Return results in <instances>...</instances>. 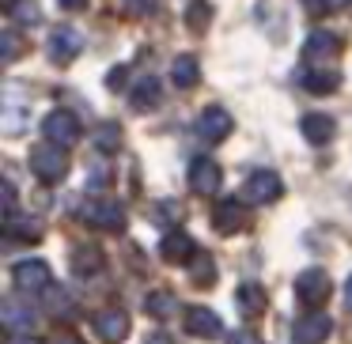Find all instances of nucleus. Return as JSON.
Returning <instances> with one entry per match:
<instances>
[{
	"label": "nucleus",
	"mask_w": 352,
	"mask_h": 344,
	"mask_svg": "<svg viewBox=\"0 0 352 344\" xmlns=\"http://www.w3.org/2000/svg\"><path fill=\"white\" fill-rule=\"evenodd\" d=\"M186 333L201 336V341H216V336H223V321H220V314L208 310V306H190V310H186Z\"/></svg>",
	"instance_id": "10"
},
{
	"label": "nucleus",
	"mask_w": 352,
	"mask_h": 344,
	"mask_svg": "<svg viewBox=\"0 0 352 344\" xmlns=\"http://www.w3.org/2000/svg\"><path fill=\"white\" fill-rule=\"evenodd\" d=\"M46 299H50V303H46L50 314H65V318L72 314V299H69V291H65V288H50Z\"/></svg>",
	"instance_id": "29"
},
{
	"label": "nucleus",
	"mask_w": 352,
	"mask_h": 344,
	"mask_svg": "<svg viewBox=\"0 0 352 344\" xmlns=\"http://www.w3.org/2000/svg\"><path fill=\"white\" fill-rule=\"evenodd\" d=\"M170 80H175V87H182V91H190V87L201 84V65L193 54H182L170 61Z\"/></svg>",
	"instance_id": "21"
},
{
	"label": "nucleus",
	"mask_w": 352,
	"mask_h": 344,
	"mask_svg": "<svg viewBox=\"0 0 352 344\" xmlns=\"http://www.w3.org/2000/svg\"><path fill=\"white\" fill-rule=\"evenodd\" d=\"M299 84H303L311 95H329V91L341 87V72H333V69H303L299 72Z\"/></svg>",
	"instance_id": "18"
},
{
	"label": "nucleus",
	"mask_w": 352,
	"mask_h": 344,
	"mask_svg": "<svg viewBox=\"0 0 352 344\" xmlns=\"http://www.w3.org/2000/svg\"><path fill=\"white\" fill-rule=\"evenodd\" d=\"M265 288L261 284H254V280H246V284H239V314L243 318H261L265 314Z\"/></svg>",
	"instance_id": "19"
},
{
	"label": "nucleus",
	"mask_w": 352,
	"mask_h": 344,
	"mask_svg": "<svg viewBox=\"0 0 352 344\" xmlns=\"http://www.w3.org/2000/svg\"><path fill=\"white\" fill-rule=\"evenodd\" d=\"M19 49H23V46H19V34H16V31H4V34H0V61H4V65L16 61Z\"/></svg>",
	"instance_id": "30"
},
{
	"label": "nucleus",
	"mask_w": 352,
	"mask_h": 344,
	"mask_svg": "<svg viewBox=\"0 0 352 344\" xmlns=\"http://www.w3.org/2000/svg\"><path fill=\"white\" fill-rule=\"evenodd\" d=\"M160 95H163V91H160V80H155V76H144L137 87H133L129 102H133V110H137V114H148V110L160 106Z\"/></svg>",
	"instance_id": "23"
},
{
	"label": "nucleus",
	"mask_w": 352,
	"mask_h": 344,
	"mask_svg": "<svg viewBox=\"0 0 352 344\" xmlns=\"http://www.w3.org/2000/svg\"><path fill=\"white\" fill-rule=\"evenodd\" d=\"M84 223L99 231H122L125 227V212L118 200H87L84 205Z\"/></svg>",
	"instance_id": "9"
},
{
	"label": "nucleus",
	"mask_w": 352,
	"mask_h": 344,
	"mask_svg": "<svg viewBox=\"0 0 352 344\" xmlns=\"http://www.w3.org/2000/svg\"><path fill=\"white\" fill-rule=\"evenodd\" d=\"M160 253H163V261H170V265H182V261L197 257V246H193V238L186 235V231H167L163 242H160Z\"/></svg>",
	"instance_id": "14"
},
{
	"label": "nucleus",
	"mask_w": 352,
	"mask_h": 344,
	"mask_svg": "<svg viewBox=\"0 0 352 344\" xmlns=\"http://www.w3.org/2000/svg\"><path fill=\"white\" fill-rule=\"evenodd\" d=\"M0 321H4V329L12 336H27L34 329V310L31 303H4L0 306Z\"/></svg>",
	"instance_id": "15"
},
{
	"label": "nucleus",
	"mask_w": 352,
	"mask_h": 344,
	"mask_svg": "<svg viewBox=\"0 0 352 344\" xmlns=\"http://www.w3.org/2000/svg\"><path fill=\"white\" fill-rule=\"evenodd\" d=\"M329 291H333V280H329L326 268H303L296 280V295L303 306H311V310H318L322 303L329 299Z\"/></svg>",
	"instance_id": "2"
},
{
	"label": "nucleus",
	"mask_w": 352,
	"mask_h": 344,
	"mask_svg": "<svg viewBox=\"0 0 352 344\" xmlns=\"http://www.w3.org/2000/svg\"><path fill=\"white\" fill-rule=\"evenodd\" d=\"M110 185V170H107V163H99L95 170H87V190H107Z\"/></svg>",
	"instance_id": "33"
},
{
	"label": "nucleus",
	"mask_w": 352,
	"mask_h": 344,
	"mask_svg": "<svg viewBox=\"0 0 352 344\" xmlns=\"http://www.w3.org/2000/svg\"><path fill=\"white\" fill-rule=\"evenodd\" d=\"M80 49H84V34H80L76 27H57V31L50 34L46 54H50V61H54V65H69V61H76V57H80Z\"/></svg>",
	"instance_id": "6"
},
{
	"label": "nucleus",
	"mask_w": 352,
	"mask_h": 344,
	"mask_svg": "<svg viewBox=\"0 0 352 344\" xmlns=\"http://www.w3.org/2000/svg\"><path fill=\"white\" fill-rule=\"evenodd\" d=\"M337 54H341V42L329 31H314L311 38L303 42V65L307 69H326V61H333Z\"/></svg>",
	"instance_id": "7"
},
{
	"label": "nucleus",
	"mask_w": 352,
	"mask_h": 344,
	"mask_svg": "<svg viewBox=\"0 0 352 344\" xmlns=\"http://www.w3.org/2000/svg\"><path fill=\"white\" fill-rule=\"evenodd\" d=\"M243 223H246L243 200H223V205L212 208V227L220 235H235V231H243Z\"/></svg>",
	"instance_id": "16"
},
{
	"label": "nucleus",
	"mask_w": 352,
	"mask_h": 344,
	"mask_svg": "<svg viewBox=\"0 0 352 344\" xmlns=\"http://www.w3.org/2000/svg\"><path fill=\"white\" fill-rule=\"evenodd\" d=\"M91 144L99 148L102 155L118 152V148H122V125H114V122H102L99 129L91 133Z\"/></svg>",
	"instance_id": "24"
},
{
	"label": "nucleus",
	"mask_w": 352,
	"mask_h": 344,
	"mask_svg": "<svg viewBox=\"0 0 352 344\" xmlns=\"http://www.w3.org/2000/svg\"><path fill=\"white\" fill-rule=\"evenodd\" d=\"M122 80H125V69H114V72H110V76H107V84H110V87H118V84H122Z\"/></svg>",
	"instance_id": "39"
},
{
	"label": "nucleus",
	"mask_w": 352,
	"mask_h": 344,
	"mask_svg": "<svg viewBox=\"0 0 352 344\" xmlns=\"http://www.w3.org/2000/svg\"><path fill=\"white\" fill-rule=\"evenodd\" d=\"M299 133H303L311 144H329V140H333V133H337V122L329 114H303Z\"/></svg>",
	"instance_id": "17"
},
{
	"label": "nucleus",
	"mask_w": 352,
	"mask_h": 344,
	"mask_svg": "<svg viewBox=\"0 0 352 344\" xmlns=\"http://www.w3.org/2000/svg\"><path fill=\"white\" fill-rule=\"evenodd\" d=\"M38 235H42L38 220H27V216H19V212L4 216V238H12V242H34Z\"/></svg>",
	"instance_id": "22"
},
{
	"label": "nucleus",
	"mask_w": 352,
	"mask_h": 344,
	"mask_svg": "<svg viewBox=\"0 0 352 344\" xmlns=\"http://www.w3.org/2000/svg\"><path fill=\"white\" fill-rule=\"evenodd\" d=\"M344 306L352 310V276H349V284H344Z\"/></svg>",
	"instance_id": "42"
},
{
	"label": "nucleus",
	"mask_w": 352,
	"mask_h": 344,
	"mask_svg": "<svg viewBox=\"0 0 352 344\" xmlns=\"http://www.w3.org/2000/svg\"><path fill=\"white\" fill-rule=\"evenodd\" d=\"M299 4H303V12H307V16H314V19L326 16V12L333 8V0H299Z\"/></svg>",
	"instance_id": "34"
},
{
	"label": "nucleus",
	"mask_w": 352,
	"mask_h": 344,
	"mask_svg": "<svg viewBox=\"0 0 352 344\" xmlns=\"http://www.w3.org/2000/svg\"><path fill=\"white\" fill-rule=\"evenodd\" d=\"M228 344H261V341H258L254 333H231V336H228Z\"/></svg>",
	"instance_id": "36"
},
{
	"label": "nucleus",
	"mask_w": 352,
	"mask_h": 344,
	"mask_svg": "<svg viewBox=\"0 0 352 344\" xmlns=\"http://www.w3.org/2000/svg\"><path fill=\"white\" fill-rule=\"evenodd\" d=\"M193 284H197V288L216 284V261H212V253H197V257H193Z\"/></svg>",
	"instance_id": "27"
},
{
	"label": "nucleus",
	"mask_w": 352,
	"mask_h": 344,
	"mask_svg": "<svg viewBox=\"0 0 352 344\" xmlns=\"http://www.w3.org/2000/svg\"><path fill=\"white\" fill-rule=\"evenodd\" d=\"M280 178L273 174V170H254L250 178H246L243 185V200L246 205H273L276 197H280Z\"/></svg>",
	"instance_id": "5"
},
{
	"label": "nucleus",
	"mask_w": 352,
	"mask_h": 344,
	"mask_svg": "<svg viewBox=\"0 0 352 344\" xmlns=\"http://www.w3.org/2000/svg\"><path fill=\"white\" fill-rule=\"evenodd\" d=\"M8 344H42V341H34V336H8Z\"/></svg>",
	"instance_id": "41"
},
{
	"label": "nucleus",
	"mask_w": 352,
	"mask_h": 344,
	"mask_svg": "<svg viewBox=\"0 0 352 344\" xmlns=\"http://www.w3.org/2000/svg\"><path fill=\"white\" fill-rule=\"evenodd\" d=\"M170 216H178V205H175V200H163V205L155 208V220H160V223H167Z\"/></svg>",
	"instance_id": "35"
},
{
	"label": "nucleus",
	"mask_w": 352,
	"mask_h": 344,
	"mask_svg": "<svg viewBox=\"0 0 352 344\" xmlns=\"http://www.w3.org/2000/svg\"><path fill=\"white\" fill-rule=\"evenodd\" d=\"M42 133H46V144H57V148H72L80 137H84V129H80V122H76L72 110H54V114H46Z\"/></svg>",
	"instance_id": "3"
},
{
	"label": "nucleus",
	"mask_w": 352,
	"mask_h": 344,
	"mask_svg": "<svg viewBox=\"0 0 352 344\" xmlns=\"http://www.w3.org/2000/svg\"><path fill=\"white\" fill-rule=\"evenodd\" d=\"M329 333H333V321H329L326 314H318V310L303 314V318L296 321V329H292L296 344H326Z\"/></svg>",
	"instance_id": "12"
},
{
	"label": "nucleus",
	"mask_w": 352,
	"mask_h": 344,
	"mask_svg": "<svg viewBox=\"0 0 352 344\" xmlns=\"http://www.w3.org/2000/svg\"><path fill=\"white\" fill-rule=\"evenodd\" d=\"M31 174L38 178V182H46V185H57L65 174H69V155H65V148H57V144H38V148H31Z\"/></svg>",
	"instance_id": "1"
},
{
	"label": "nucleus",
	"mask_w": 352,
	"mask_h": 344,
	"mask_svg": "<svg viewBox=\"0 0 352 344\" xmlns=\"http://www.w3.org/2000/svg\"><path fill=\"white\" fill-rule=\"evenodd\" d=\"M8 16H12V23H19V27H34V23L42 19L34 0H12V4H8Z\"/></svg>",
	"instance_id": "26"
},
{
	"label": "nucleus",
	"mask_w": 352,
	"mask_h": 344,
	"mask_svg": "<svg viewBox=\"0 0 352 344\" xmlns=\"http://www.w3.org/2000/svg\"><path fill=\"white\" fill-rule=\"evenodd\" d=\"M72 273L84 276V280L99 276L102 273V250H99V246H91V242L76 246V253H72Z\"/></svg>",
	"instance_id": "20"
},
{
	"label": "nucleus",
	"mask_w": 352,
	"mask_h": 344,
	"mask_svg": "<svg viewBox=\"0 0 352 344\" xmlns=\"http://www.w3.org/2000/svg\"><path fill=\"white\" fill-rule=\"evenodd\" d=\"M148 344H170V336L167 333H152V336H148Z\"/></svg>",
	"instance_id": "40"
},
{
	"label": "nucleus",
	"mask_w": 352,
	"mask_h": 344,
	"mask_svg": "<svg viewBox=\"0 0 352 344\" xmlns=\"http://www.w3.org/2000/svg\"><path fill=\"white\" fill-rule=\"evenodd\" d=\"M50 344H84V341H80L76 333H54V341H50Z\"/></svg>",
	"instance_id": "37"
},
{
	"label": "nucleus",
	"mask_w": 352,
	"mask_h": 344,
	"mask_svg": "<svg viewBox=\"0 0 352 344\" xmlns=\"http://www.w3.org/2000/svg\"><path fill=\"white\" fill-rule=\"evenodd\" d=\"M220 163H212L208 155H197V159L190 163V185L193 193H201V197H212L216 190H220Z\"/></svg>",
	"instance_id": "11"
},
{
	"label": "nucleus",
	"mask_w": 352,
	"mask_h": 344,
	"mask_svg": "<svg viewBox=\"0 0 352 344\" xmlns=\"http://www.w3.org/2000/svg\"><path fill=\"white\" fill-rule=\"evenodd\" d=\"M231 129H235V122H231V114L223 106H208L201 110L197 117V137L208 140V144H220V140L231 137Z\"/></svg>",
	"instance_id": "8"
},
{
	"label": "nucleus",
	"mask_w": 352,
	"mask_h": 344,
	"mask_svg": "<svg viewBox=\"0 0 352 344\" xmlns=\"http://www.w3.org/2000/svg\"><path fill=\"white\" fill-rule=\"evenodd\" d=\"M95 333H99L107 344L125 341V333H129V314H125L122 306H110V310H99V314H95Z\"/></svg>",
	"instance_id": "13"
},
{
	"label": "nucleus",
	"mask_w": 352,
	"mask_h": 344,
	"mask_svg": "<svg viewBox=\"0 0 352 344\" xmlns=\"http://www.w3.org/2000/svg\"><path fill=\"white\" fill-rule=\"evenodd\" d=\"M57 4H61L65 12H80V8L87 4V0H57Z\"/></svg>",
	"instance_id": "38"
},
{
	"label": "nucleus",
	"mask_w": 352,
	"mask_h": 344,
	"mask_svg": "<svg viewBox=\"0 0 352 344\" xmlns=\"http://www.w3.org/2000/svg\"><path fill=\"white\" fill-rule=\"evenodd\" d=\"M208 19H212V8H208L205 0H190V12H186V23L193 27V31H205Z\"/></svg>",
	"instance_id": "28"
},
{
	"label": "nucleus",
	"mask_w": 352,
	"mask_h": 344,
	"mask_svg": "<svg viewBox=\"0 0 352 344\" xmlns=\"http://www.w3.org/2000/svg\"><path fill=\"white\" fill-rule=\"evenodd\" d=\"M144 310L152 314V318H175L178 314V299L170 295V291H152V295L144 299Z\"/></svg>",
	"instance_id": "25"
},
{
	"label": "nucleus",
	"mask_w": 352,
	"mask_h": 344,
	"mask_svg": "<svg viewBox=\"0 0 352 344\" xmlns=\"http://www.w3.org/2000/svg\"><path fill=\"white\" fill-rule=\"evenodd\" d=\"M19 129H23V114H19L16 102H8V106H4V133H8V137H16Z\"/></svg>",
	"instance_id": "31"
},
{
	"label": "nucleus",
	"mask_w": 352,
	"mask_h": 344,
	"mask_svg": "<svg viewBox=\"0 0 352 344\" xmlns=\"http://www.w3.org/2000/svg\"><path fill=\"white\" fill-rule=\"evenodd\" d=\"M12 284H16V291H23V295L54 288V284H50V265L46 261H19V265L12 268Z\"/></svg>",
	"instance_id": "4"
},
{
	"label": "nucleus",
	"mask_w": 352,
	"mask_h": 344,
	"mask_svg": "<svg viewBox=\"0 0 352 344\" xmlns=\"http://www.w3.org/2000/svg\"><path fill=\"white\" fill-rule=\"evenodd\" d=\"M122 4H125L129 16H152V12L160 8V0H122Z\"/></svg>",
	"instance_id": "32"
}]
</instances>
